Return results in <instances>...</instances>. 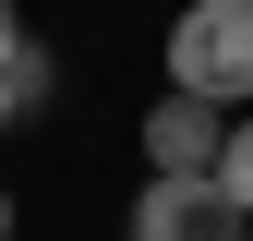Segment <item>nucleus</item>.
I'll list each match as a JSON object with an SVG mask.
<instances>
[{
	"mask_svg": "<svg viewBox=\"0 0 253 241\" xmlns=\"http://www.w3.org/2000/svg\"><path fill=\"white\" fill-rule=\"evenodd\" d=\"M169 84L181 97H217V109H253V0H181Z\"/></svg>",
	"mask_w": 253,
	"mask_h": 241,
	"instance_id": "f257e3e1",
	"label": "nucleus"
},
{
	"mask_svg": "<svg viewBox=\"0 0 253 241\" xmlns=\"http://www.w3.org/2000/svg\"><path fill=\"white\" fill-rule=\"evenodd\" d=\"M133 241H241V205L217 193V169H145Z\"/></svg>",
	"mask_w": 253,
	"mask_h": 241,
	"instance_id": "f03ea898",
	"label": "nucleus"
},
{
	"mask_svg": "<svg viewBox=\"0 0 253 241\" xmlns=\"http://www.w3.org/2000/svg\"><path fill=\"white\" fill-rule=\"evenodd\" d=\"M217 145H229V109L217 97H181L169 84V97L145 109V169H217Z\"/></svg>",
	"mask_w": 253,
	"mask_h": 241,
	"instance_id": "7ed1b4c3",
	"label": "nucleus"
},
{
	"mask_svg": "<svg viewBox=\"0 0 253 241\" xmlns=\"http://www.w3.org/2000/svg\"><path fill=\"white\" fill-rule=\"evenodd\" d=\"M0 84H12V109H24V120H37V109H48V97H60V60H48V48H37V37H24V48H12V60H0Z\"/></svg>",
	"mask_w": 253,
	"mask_h": 241,
	"instance_id": "20e7f679",
	"label": "nucleus"
},
{
	"mask_svg": "<svg viewBox=\"0 0 253 241\" xmlns=\"http://www.w3.org/2000/svg\"><path fill=\"white\" fill-rule=\"evenodd\" d=\"M217 193L253 217V120H229V145H217Z\"/></svg>",
	"mask_w": 253,
	"mask_h": 241,
	"instance_id": "39448f33",
	"label": "nucleus"
},
{
	"mask_svg": "<svg viewBox=\"0 0 253 241\" xmlns=\"http://www.w3.org/2000/svg\"><path fill=\"white\" fill-rule=\"evenodd\" d=\"M12 48H24V12H12V0H0V60H12Z\"/></svg>",
	"mask_w": 253,
	"mask_h": 241,
	"instance_id": "423d86ee",
	"label": "nucleus"
},
{
	"mask_svg": "<svg viewBox=\"0 0 253 241\" xmlns=\"http://www.w3.org/2000/svg\"><path fill=\"white\" fill-rule=\"evenodd\" d=\"M12 120H24V109H12V84H0V133H12Z\"/></svg>",
	"mask_w": 253,
	"mask_h": 241,
	"instance_id": "0eeeda50",
	"label": "nucleus"
},
{
	"mask_svg": "<svg viewBox=\"0 0 253 241\" xmlns=\"http://www.w3.org/2000/svg\"><path fill=\"white\" fill-rule=\"evenodd\" d=\"M0 241H12V193H0Z\"/></svg>",
	"mask_w": 253,
	"mask_h": 241,
	"instance_id": "6e6552de",
	"label": "nucleus"
},
{
	"mask_svg": "<svg viewBox=\"0 0 253 241\" xmlns=\"http://www.w3.org/2000/svg\"><path fill=\"white\" fill-rule=\"evenodd\" d=\"M241 241H253V229H241Z\"/></svg>",
	"mask_w": 253,
	"mask_h": 241,
	"instance_id": "1a4fd4ad",
	"label": "nucleus"
}]
</instances>
